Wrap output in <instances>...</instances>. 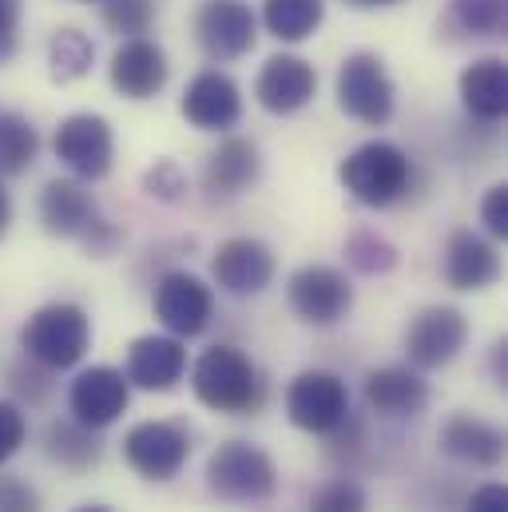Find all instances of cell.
I'll return each instance as SVG.
<instances>
[{
    "label": "cell",
    "instance_id": "obj_24",
    "mask_svg": "<svg viewBox=\"0 0 508 512\" xmlns=\"http://www.w3.org/2000/svg\"><path fill=\"white\" fill-rule=\"evenodd\" d=\"M461 104L473 120L481 124H497L505 120L508 108V68L501 56H485V60H473L465 72H461Z\"/></svg>",
    "mask_w": 508,
    "mask_h": 512
},
{
    "label": "cell",
    "instance_id": "obj_25",
    "mask_svg": "<svg viewBox=\"0 0 508 512\" xmlns=\"http://www.w3.org/2000/svg\"><path fill=\"white\" fill-rule=\"evenodd\" d=\"M44 453H48L52 465H60L68 473H84V469L100 465L104 445H100L96 429H88V425L68 417V421H52L44 429Z\"/></svg>",
    "mask_w": 508,
    "mask_h": 512
},
{
    "label": "cell",
    "instance_id": "obj_34",
    "mask_svg": "<svg viewBox=\"0 0 508 512\" xmlns=\"http://www.w3.org/2000/svg\"><path fill=\"white\" fill-rule=\"evenodd\" d=\"M28 441V417L16 401H0V465H8Z\"/></svg>",
    "mask_w": 508,
    "mask_h": 512
},
{
    "label": "cell",
    "instance_id": "obj_14",
    "mask_svg": "<svg viewBox=\"0 0 508 512\" xmlns=\"http://www.w3.org/2000/svg\"><path fill=\"white\" fill-rule=\"evenodd\" d=\"M318 96V72L294 52H274L254 80V100L270 116H298Z\"/></svg>",
    "mask_w": 508,
    "mask_h": 512
},
{
    "label": "cell",
    "instance_id": "obj_32",
    "mask_svg": "<svg viewBox=\"0 0 508 512\" xmlns=\"http://www.w3.org/2000/svg\"><path fill=\"white\" fill-rule=\"evenodd\" d=\"M143 191H147L151 199L167 203V207H179L191 187H187V175H183V167H179L175 159H155V163L147 167V175H143Z\"/></svg>",
    "mask_w": 508,
    "mask_h": 512
},
{
    "label": "cell",
    "instance_id": "obj_17",
    "mask_svg": "<svg viewBox=\"0 0 508 512\" xmlns=\"http://www.w3.org/2000/svg\"><path fill=\"white\" fill-rule=\"evenodd\" d=\"M179 112L199 131H231L243 120V92L227 72L207 68V72L191 76V84L183 88Z\"/></svg>",
    "mask_w": 508,
    "mask_h": 512
},
{
    "label": "cell",
    "instance_id": "obj_8",
    "mask_svg": "<svg viewBox=\"0 0 508 512\" xmlns=\"http://www.w3.org/2000/svg\"><path fill=\"white\" fill-rule=\"evenodd\" d=\"M52 151L56 159L80 179V183H100L112 171L116 159V135L112 124L96 112H72L56 124L52 135Z\"/></svg>",
    "mask_w": 508,
    "mask_h": 512
},
{
    "label": "cell",
    "instance_id": "obj_37",
    "mask_svg": "<svg viewBox=\"0 0 508 512\" xmlns=\"http://www.w3.org/2000/svg\"><path fill=\"white\" fill-rule=\"evenodd\" d=\"M20 12L24 0H0V64H8L20 48Z\"/></svg>",
    "mask_w": 508,
    "mask_h": 512
},
{
    "label": "cell",
    "instance_id": "obj_41",
    "mask_svg": "<svg viewBox=\"0 0 508 512\" xmlns=\"http://www.w3.org/2000/svg\"><path fill=\"white\" fill-rule=\"evenodd\" d=\"M76 512H116V509H108V505H80Z\"/></svg>",
    "mask_w": 508,
    "mask_h": 512
},
{
    "label": "cell",
    "instance_id": "obj_21",
    "mask_svg": "<svg viewBox=\"0 0 508 512\" xmlns=\"http://www.w3.org/2000/svg\"><path fill=\"white\" fill-rule=\"evenodd\" d=\"M497 278H501V258H497V247L485 235H477L469 227L449 235V243H445V282L453 290L477 294V290H489Z\"/></svg>",
    "mask_w": 508,
    "mask_h": 512
},
{
    "label": "cell",
    "instance_id": "obj_9",
    "mask_svg": "<svg viewBox=\"0 0 508 512\" xmlns=\"http://www.w3.org/2000/svg\"><path fill=\"white\" fill-rule=\"evenodd\" d=\"M124 461L143 481H171L191 457V429L183 421H139L124 433Z\"/></svg>",
    "mask_w": 508,
    "mask_h": 512
},
{
    "label": "cell",
    "instance_id": "obj_33",
    "mask_svg": "<svg viewBox=\"0 0 508 512\" xmlns=\"http://www.w3.org/2000/svg\"><path fill=\"white\" fill-rule=\"evenodd\" d=\"M366 489L358 481H326L314 497H310V512H366Z\"/></svg>",
    "mask_w": 508,
    "mask_h": 512
},
{
    "label": "cell",
    "instance_id": "obj_16",
    "mask_svg": "<svg viewBox=\"0 0 508 512\" xmlns=\"http://www.w3.org/2000/svg\"><path fill=\"white\" fill-rule=\"evenodd\" d=\"M274 270H278L274 251L262 239H251V235L227 239L211 255V278H215V286L227 290V294H235V298L262 294L274 282Z\"/></svg>",
    "mask_w": 508,
    "mask_h": 512
},
{
    "label": "cell",
    "instance_id": "obj_28",
    "mask_svg": "<svg viewBox=\"0 0 508 512\" xmlns=\"http://www.w3.org/2000/svg\"><path fill=\"white\" fill-rule=\"evenodd\" d=\"M36 155H40L36 124L16 108H0V179L24 175L36 163Z\"/></svg>",
    "mask_w": 508,
    "mask_h": 512
},
{
    "label": "cell",
    "instance_id": "obj_35",
    "mask_svg": "<svg viewBox=\"0 0 508 512\" xmlns=\"http://www.w3.org/2000/svg\"><path fill=\"white\" fill-rule=\"evenodd\" d=\"M0 512H40V493L16 473H0Z\"/></svg>",
    "mask_w": 508,
    "mask_h": 512
},
{
    "label": "cell",
    "instance_id": "obj_39",
    "mask_svg": "<svg viewBox=\"0 0 508 512\" xmlns=\"http://www.w3.org/2000/svg\"><path fill=\"white\" fill-rule=\"evenodd\" d=\"M8 227H12V199H8V191L0 183V239L8 235Z\"/></svg>",
    "mask_w": 508,
    "mask_h": 512
},
{
    "label": "cell",
    "instance_id": "obj_19",
    "mask_svg": "<svg viewBox=\"0 0 508 512\" xmlns=\"http://www.w3.org/2000/svg\"><path fill=\"white\" fill-rule=\"evenodd\" d=\"M183 374H187L183 338H171V334H139L127 346V366H124L127 385L147 389V393H171L175 385L183 382Z\"/></svg>",
    "mask_w": 508,
    "mask_h": 512
},
{
    "label": "cell",
    "instance_id": "obj_23",
    "mask_svg": "<svg viewBox=\"0 0 508 512\" xmlns=\"http://www.w3.org/2000/svg\"><path fill=\"white\" fill-rule=\"evenodd\" d=\"M441 449L461 465L493 469L505 457V433L477 413H453L441 425Z\"/></svg>",
    "mask_w": 508,
    "mask_h": 512
},
{
    "label": "cell",
    "instance_id": "obj_20",
    "mask_svg": "<svg viewBox=\"0 0 508 512\" xmlns=\"http://www.w3.org/2000/svg\"><path fill=\"white\" fill-rule=\"evenodd\" d=\"M362 397L385 421H409L429 405V382L413 366H381L366 374Z\"/></svg>",
    "mask_w": 508,
    "mask_h": 512
},
{
    "label": "cell",
    "instance_id": "obj_36",
    "mask_svg": "<svg viewBox=\"0 0 508 512\" xmlns=\"http://www.w3.org/2000/svg\"><path fill=\"white\" fill-rule=\"evenodd\" d=\"M481 223L493 239H508V183H497L481 199Z\"/></svg>",
    "mask_w": 508,
    "mask_h": 512
},
{
    "label": "cell",
    "instance_id": "obj_12",
    "mask_svg": "<svg viewBox=\"0 0 508 512\" xmlns=\"http://www.w3.org/2000/svg\"><path fill=\"white\" fill-rule=\"evenodd\" d=\"M191 28H195V44L215 64L243 60L258 40V16L247 0H203L195 8Z\"/></svg>",
    "mask_w": 508,
    "mask_h": 512
},
{
    "label": "cell",
    "instance_id": "obj_10",
    "mask_svg": "<svg viewBox=\"0 0 508 512\" xmlns=\"http://www.w3.org/2000/svg\"><path fill=\"white\" fill-rule=\"evenodd\" d=\"M286 298H290V310L306 322V326H338L350 310H354V286L350 278L338 270V266H326V262H306L290 274L286 282Z\"/></svg>",
    "mask_w": 508,
    "mask_h": 512
},
{
    "label": "cell",
    "instance_id": "obj_7",
    "mask_svg": "<svg viewBox=\"0 0 508 512\" xmlns=\"http://www.w3.org/2000/svg\"><path fill=\"white\" fill-rule=\"evenodd\" d=\"M286 417L302 433L334 437L350 425V389L330 370H302L286 385Z\"/></svg>",
    "mask_w": 508,
    "mask_h": 512
},
{
    "label": "cell",
    "instance_id": "obj_26",
    "mask_svg": "<svg viewBox=\"0 0 508 512\" xmlns=\"http://www.w3.org/2000/svg\"><path fill=\"white\" fill-rule=\"evenodd\" d=\"M326 20V0H262V28L282 44L310 40Z\"/></svg>",
    "mask_w": 508,
    "mask_h": 512
},
{
    "label": "cell",
    "instance_id": "obj_6",
    "mask_svg": "<svg viewBox=\"0 0 508 512\" xmlns=\"http://www.w3.org/2000/svg\"><path fill=\"white\" fill-rule=\"evenodd\" d=\"M334 96H338V108L366 128H385L397 108V88L378 52H350L338 68Z\"/></svg>",
    "mask_w": 508,
    "mask_h": 512
},
{
    "label": "cell",
    "instance_id": "obj_30",
    "mask_svg": "<svg viewBox=\"0 0 508 512\" xmlns=\"http://www.w3.org/2000/svg\"><path fill=\"white\" fill-rule=\"evenodd\" d=\"M449 20L469 36H501L508 20L505 0H453Z\"/></svg>",
    "mask_w": 508,
    "mask_h": 512
},
{
    "label": "cell",
    "instance_id": "obj_5",
    "mask_svg": "<svg viewBox=\"0 0 508 512\" xmlns=\"http://www.w3.org/2000/svg\"><path fill=\"white\" fill-rule=\"evenodd\" d=\"M207 493L227 505H262L278 493V465L251 441H227L207 457Z\"/></svg>",
    "mask_w": 508,
    "mask_h": 512
},
{
    "label": "cell",
    "instance_id": "obj_22",
    "mask_svg": "<svg viewBox=\"0 0 508 512\" xmlns=\"http://www.w3.org/2000/svg\"><path fill=\"white\" fill-rule=\"evenodd\" d=\"M262 175V155L254 147V139L243 135H227L211 155H207V167H203V187L219 199H235L243 191H251Z\"/></svg>",
    "mask_w": 508,
    "mask_h": 512
},
{
    "label": "cell",
    "instance_id": "obj_18",
    "mask_svg": "<svg viewBox=\"0 0 508 512\" xmlns=\"http://www.w3.org/2000/svg\"><path fill=\"white\" fill-rule=\"evenodd\" d=\"M167 76H171V64H167V52L147 40V36H131L124 40L116 52H112V64H108V80L112 88L124 96V100H155L163 88H167Z\"/></svg>",
    "mask_w": 508,
    "mask_h": 512
},
{
    "label": "cell",
    "instance_id": "obj_29",
    "mask_svg": "<svg viewBox=\"0 0 508 512\" xmlns=\"http://www.w3.org/2000/svg\"><path fill=\"white\" fill-rule=\"evenodd\" d=\"M397 247L381 235V231H374V227H358L350 239H346V262L358 270V274H389L393 266H397Z\"/></svg>",
    "mask_w": 508,
    "mask_h": 512
},
{
    "label": "cell",
    "instance_id": "obj_4",
    "mask_svg": "<svg viewBox=\"0 0 508 512\" xmlns=\"http://www.w3.org/2000/svg\"><path fill=\"white\" fill-rule=\"evenodd\" d=\"M191 389L199 405L215 413H254L262 405V374L239 346H211L191 366Z\"/></svg>",
    "mask_w": 508,
    "mask_h": 512
},
{
    "label": "cell",
    "instance_id": "obj_2",
    "mask_svg": "<svg viewBox=\"0 0 508 512\" xmlns=\"http://www.w3.org/2000/svg\"><path fill=\"white\" fill-rule=\"evenodd\" d=\"M338 183L346 187V195L354 203H362L370 211H385L409 195L413 159L393 139H370L338 163Z\"/></svg>",
    "mask_w": 508,
    "mask_h": 512
},
{
    "label": "cell",
    "instance_id": "obj_15",
    "mask_svg": "<svg viewBox=\"0 0 508 512\" xmlns=\"http://www.w3.org/2000/svg\"><path fill=\"white\" fill-rule=\"evenodd\" d=\"M127 401H131V385H127L124 370H116V366L80 370L76 382L68 385V413H72V421H80V425H88L96 433L124 417Z\"/></svg>",
    "mask_w": 508,
    "mask_h": 512
},
{
    "label": "cell",
    "instance_id": "obj_13",
    "mask_svg": "<svg viewBox=\"0 0 508 512\" xmlns=\"http://www.w3.org/2000/svg\"><path fill=\"white\" fill-rule=\"evenodd\" d=\"M469 342V318L457 306H425L405 326V354L413 370L449 366Z\"/></svg>",
    "mask_w": 508,
    "mask_h": 512
},
{
    "label": "cell",
    "instance_id": "obj_1",
    "mask_svg": "<svg viewBox=\"0 0 508 512\" xmlns=\"http://www.w3.org/2000/svg\"><path fill=\"white\" fill-rule=\"evenodd\" d=\"M40 223L52 239L80 243L92 258H108L120 247V227L100 211L80 179H48L40 191Z\"/></svg>",
    "mask_w": 508,
    "mask_h": 512
},
{
    "label": "cell",
    "instance_id": "obj_27",
    "mask_svg": "<svg viewBox=\"0 0 508 512\" xmlns=\"http://www.w3.org/2000/svg\"><path fill=\"white\" fill-rule=\"evenodd\" d=\"M92 64H96V44H92L88 32H80L72 24L52 32V40H48V76H52V84H76L92 72Z\"/></svg>",
    "mask_w": 508,
    "mask_h": 512
},
{
    "label": "cell",
    "instance_id": "obj_31",
    "mask_svg": "<svg viewBox=\"0 0 508 512\" xmlns=\"http://www.w3.org/2000/svg\"><path fill=\"white\" fill-rule=\"evenodd\" d=\"M100 20L116 36H143L155 20V0H100Z\"/></svg>",
    "mask_w": 508,
    "mask_h": 512
},
{
    "label": "cell",
    "instance_id": "obj_38",
    "mask_svg": "<svg viewBox=\"0 0 508 512\" xmlns=\"http://www.w3.org/2000/svg\"><path fill=\"white\" fill-rule=\"evenodd\" d=\"M465 512H508V489L501 481H489V485L473 489V497L465 501Z\"/></svg>",
    "mask_w": 508,
    "mask_h": 512
},
{
    "label": "cell",
    "instance_id": "obj_11",
    "mask_svg": "<svg viewBox=\"0 0 508 512\" xmlns=\"http://www.w3.org/2000/svg\"><path fill=\"white\" fill-rule=\"evenodd\" d=\"M151 310L171 338H199L215 318V290L191 270H167L155 282Z\"/></svg>",
    "mask_w": 508,
    "mask_h": 512
},
{
    "label": "cell",
    "instance_id": "obj_40",
    "mask_svg": "<svg viewBox=\"0 0 508 512\" xmlns=\"http://www.w3.org/2000/svg\"><path fill=\"white\" fill-rule=\"evenodd\" d=\"M346 4H354V8H389L397 0H346Z\"/></svg>",
    "mask_w": 508,
    "mask_h": 512
},
{
    "label": "cell",
    "instance_id": "obj_3",
    "mask_svg": "<svg viewBox=\"0 0 508 512\" xmlns=\"http://www.w3.org/2000/svg\"><path fill=\"white\" fill-rule=\"evenodd\" d=\"M92 346V318L80 302H48L20 326V350L44 370H72Z\"/></svg>",
    "mask_w": 508,
    "mask_h": 512
}]
</instances>
